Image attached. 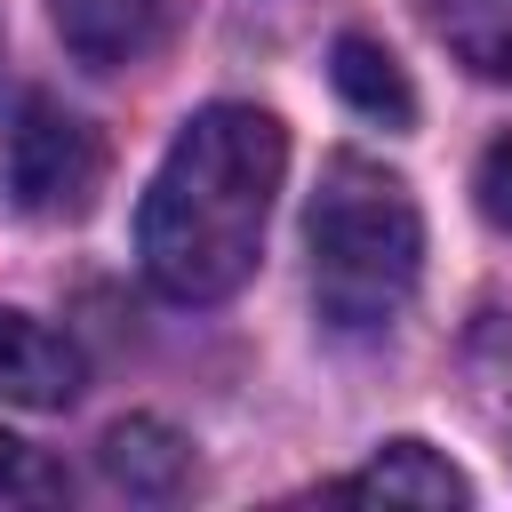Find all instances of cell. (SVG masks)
<instances>
[{
    "label": "cell",
    "instance_id": "obj_1",
    "mask_svg": "<svg viewBox=\"0 0 512 512\" xmlns=\"http://www.w3.org/2000/svg\"><path fill=\"white\" fill-rule=\"evenodd\" d=\"M280 176H288V128L264 104H200L160 152L136 208L144 280L176 304H224L264 256Z\"/></svg>",
    "mask_w": 512,
    "mask_h": 512
},
{
    "label": "cell",
    "instance_id": "obj_2",
    "mask_svg": "<svg viewBox=\"0 0 512 512\" xmlns=\"http://www.w3.org/2000/svg\"><path fill=\"white\" fill-rule=\"evenodd\" d=\"M304 248H312V304L336 336H384L424 272V216L416 192L368 160V152H336L320 168L312 216H304Z\"/></svg>",
    "mask_w": 512,
    "mask_h": 512
},
{
    "label": "cell",
    "instance_id": "obj_3",
    "mask_svg": "<svg viewBox=\"0 0 512 512\" xmlns=\"http://www.w3.org/2000/svg\"><path fill=\"white\" fill-rule=\"evenodd\" d=\"M0 176H8V200L24 216L72 224L104 192V136L80 112H64L56 96H24L8 136H0Z\"/></svg>",
    "mask_w": 512,
    "mask_h": 512
},
{
    "label": "cell",
    "instance_id": "obj_4",
    "mask_svg": "<svg viewBox=\"0 0 512 512\" xmlns=\"http://www.w3.org/2000/svg\"><path fill=\"white\" fill-rule=\"evenodd\" d=\"M80 376L88 368H80L72 336H56L48 320L0 304V400H16V408H72Z\"/></svg>",
    "mask_w": 512,
    "mask_h": 512
},
{
    "label": "cell",
    "instance_id": "obj_5",
    "mask_svg": "<svg viewBox=\"0 0 512 512\" xmlns=\"http://www.w3.org/2000/svg\"><path fill=\"white\" fill-rule=\"evenodd\" d=\"M48 24L88 72H120L160 40L168 0H48Z\"/></svg>",
    "mask_w": 512,
    "mask_h": 512
},
{
    "label": "cell",
    "instance_id": "obj_6",
    "mask_svg": "<svg viewBox=\"0 0 512 512\" xmlns=\"http://www.w3.org/2000/svg\"><path fill=\"white\" fill-rule=\"evenodd\" d=\"M104 480H112L120 496L168 504V496H184V480H192V448H184L160 416H128V424L104 432Z\"/></svg>",
    "mask_w": 512,
    "mask_h": 512
},
{
    "label": "cell",
    "instance_id": "obj_7",
    "mask_svg": "<svg viewBox=\"0 0 512 512\" xmlns=\"http://www.w3.org/2000/svg\"><path fill=\"white\" fill-rule=\"evenodd\" d=\"M328 496H368V504H472V480H464L440 448H424V440H392L368 472L328 480Z\"/></svg>",
    "mask_w": 512,
    "mask_h": 512
},
{
    "label": "cell",
    "instance_id": "obj_8",
    "mask_svg": "<svg viewBox=\"0 0 512 512\" xmlns=\"http://www.w3.org/2000/svg\"><path fill=\"white\" fill-rule=\"evenodd\" d=\"M328 80H336V96H344L360 120H384V128H408V120H416V88H408L400 56H392L384 40H368V32H344V40H336Z\"/></svg>",
    "mask_w": 512,
    "mask_h": 512
},
{
    "label": "cell",
    "instance_id": "obj_9",
    "mask_svg": "<svg viewBox=\"0 0 512 512\" xmlns=\"http://www.w3.org/2000/svg\"><path fill=\"white\" fill-rule=\"evenodd\" d=\"M432 32L480 80H512V0H424Z\"/></svg>",
    "mask_w": 512,
    "mask_h": 512
},
{
    "label": "cell",
    "instance_id": "obj_10",
    "mask_svg": "<svg viewBox=\"0 0 512 512\" xmlns=\"http://www.w3.org/2000/svg\"><path fill=\"white\" fill-rule=\"evenodd\" d=\"M64 464H48L32 440L0 432V512H32V504H64Z\"/></svg>",
    "mask_w": 512,
    "mask_h": 512
},
{
    "label": "cell",
    "instance_id": "obj_11",
    "mask_svg": "<svg viewBox=\"0 0 512 512\" xmlns=\"http://www.w3.org/2000/svg\"><path fill=\"white\" fill-rule=\"evenodd\" d=\"M472 192H480V216L496 224V232H512V128L480 152V176H472Z\"/></svg>",
    "mask_w": 512,
    "mask_h": 512
}]
</instances>
